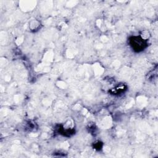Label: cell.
I'll return each instance as SVG.
<instances>
[{"mask_svg": "<svg viewBox=\"0 0 158 158\" xmlns=\"http://www.w3.org/2000/svg\"><path fill=\"white\" fill-rule=\"evenodd\" d=\"M130 45L136 51H141L146 47V43L144 39L139 36H134L130 39Z\"/></svg>", "mask_w": 158, "mask_h": 158, "instance_id": "6da1fadb", "label": "cell"}]
</instances>
